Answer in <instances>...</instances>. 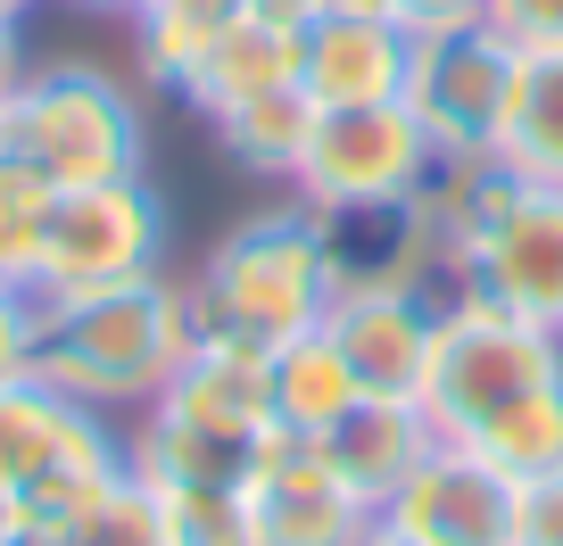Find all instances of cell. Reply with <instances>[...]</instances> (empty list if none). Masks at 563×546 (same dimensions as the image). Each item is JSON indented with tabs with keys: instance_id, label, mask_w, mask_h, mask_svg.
Segmentation results:
<instances>
[{
	"instance_id": "6da1fadb",
	"label": "cell",
	"mask_w": 563,
	"mask_h": 546,
	"mask_svg": "<svg viewBox=\"0 0 563 546\" xmlns=\"http://www.w3.org/2000/svg\"><path fill=\"white\" fill-rule=\"evenodd\" d=\"M199 323L191 290L166 274H141L117 290H75V299H42V339H34V381L58 398L91 405V414H141L158 405V389L183 372Z\"/></svg>"
},
{
	"instance_id": "7a4b0ae2",
	"label": "cell",
	"mask_w": 563,
	"mask_h": 546,
	"mask_svg": "<svg viewBox=\"0 0 563 546\" xmlns=\"http://www.w3.org/2000/svg\"><path fill=\"white\" fill-rule=\"evenodd\" d=\"M183 290H191L199 339H241V348L274 356L282 339L316 332V323L332 315V274H323L307 199L290 191L282 208L241 215V224L199 257V274Z\"/></svg>"
},
{
	"instance_id": "3957f363",
	"label": "cell",
	"mask_w": 563,
	"mask_h": 546,
	"mask_svg": "<svg viewBox=\"0 0 563 546\" xmlns=\"http://www.w3.org/2000/svg\"><path fill=\"white\" fill-rule=\"evenodd\" d=\"M563 389V332L555 323L506 315V307H448L431 332V372H422V414L456 447H481Z\"/></svg>"
},
{
	"instance_id": "277c9868",
	"label": "cell",
	"mask_w": 563,
	"mask_h": 546,
	"mask_svg": "<svg viewBox=\"0 0 563 546\" xmlns=\"http://www.w3.org/2000/svg\"><path fill=\"white\" fill-rule=\"evenodd\" d=\"M0 158L42 175L51 191L124 182L141 175V100L108 67H84V58L25 67L18 91L0 100Z\"/></svg>"
},
{
	"instance_id": "5b68a950",
	"label": "cell",
	"mask_w": 563,
	"mask_h": 546,
	"mask_svg": "<svg viewBox=\"0 0 563 546\" xmlns=\"http://www.w3.org/2000/svg\"><path fill=\"white\" fill-rule=\"evenodd\" d=\"M316 215V248L332 274V299H365V290H406L431 315L456 307V241L448 215L422 191H382V199H307Z\"/></svg>"
},
{
	"instance_id": "8992f818",
	"label": "cell",
	"mask_w": 563,
	"mask_h": 546,
	"mask_svg": "<svg viewBox=\"0 0 563 546\" xmlns=\"http://www.w3.org/2000/svg\"><path fill=\"white\" fill-rule=\"evenodd\" d=\"M166 215L158 182H75L51 199V224H42V257H34V299H75V290H117L141 274H166Z\"/></svg>"
},
{
	"instance_id": "52a82bcc",
	"label": "cell",
	"mask_w": 563,
	"mask_h": 546,
	"mask_svg": "<svg viewBox=\"0 0 563 546\" xmlns=\"http://www.w3.org/2000/svg\"><path fill=\"white\" fill-rule=\"evenodd\" d=\"M506 83H514V42L497 25H456V34L415 42L398 100L422 124V142L440 149V166H464V158H497Z\"/></svg>"
},
{
	"instance_id": "ba28073f",
	"label": "cell",
	"mask_w": 563,
	"mask_h": 546,
	"mask_svg": "<svg viewBox=\"0 0 563 546\" xmlns=\"http://www.w3.org/2000/svg\"><path fill=\"white\" fill-rule=\"evenodd\" d=\"M440 175V149L422 142L406 100H365V108H316L299 158V199H382V191H422Z\"/></svg>"
},
{
	"instance_id": "9c48e42d",
	"label": "cell",
	"mask_w": 563,
	"mask_h": 546,
	"mask_svg": "<svg viewBox=\"0 0 563 546\" xmlns=\"http://www.w3.org/2000/svg\"><path fill=\"white\" fill-rule=\"evenodd\" d=\"M382 530L415 546H522V480L497 472L473 447L440 439L382 505Z\"/></svg>"
},
{
	"instance_id": "30bf717a",
	"label": "cell",
	"mask_w": 563,
	"mask_h": 546,
	"mask_svg": "<svg viewBox=\"0 0 563 546\" xmlns=\"http://www.w3.org/2000/svg\"><path fill=\"white\" fill-rule=\"evenodd\" d=\"M241 505H249L257 546H365L373 522H382V513L323 464V447L290 439V431L265 439L257 472L241 480Z\"/></svg>"
},
{
	"instance_id": "8fae6325",
	"label": "cell",
	"mask_w": 563,
	"mask_h": 546,
	"mask_svg": "<svg viewBox=\"0 0 563 546\" xmlns=\"http://www.w3.org/2000/svg\"><path fill=\"white\" fill-rule=\"evenodd\" d=\"M108 456H124V439H117L108 414L58 398V389L34 381V372L0 389V489L9 497H25L34 480L67 472V464H108Z\"/></svg>"
},
{
	"instance_id": "7c38bea8",
	"label": "cell",
	"mask_w": 563,
	"mask_h": 546,
	"mask_svg": "<svg viewBox=\"0 0 563 546\" xmlns=\"http://www.w3.org/2000/svg\"><path fill=\"white\" fill-rule=\"evenodd\" d=\"M431 332L440 315L406 290H365V299H332L323 339L340 348L349 381L365 398H422V372H431Z\"/></svg>"
},
{
	"instance_id": "4fadbf2b",
	"label": "cell",
	"mask_w": 563,
	"mask_h": 546,
	"mask_svg": "<svg viewBox=\"0 0 563 546\" xmlns=\"http://www.w3.org/2000/svg\"><path fill=\"white\" fill-rule=\"evenodd\" d=\"M406 58L415 34L398 18H356V9H323L316 25H299V83L316 108H365L406 91Z\"/></svg>"
},
{
	"instance_id": "5bb4252c",
	"label": "cell",
	"mask_w": 563,
	"mask_h": 546,
	"mask_svg": "<svg viewBox=\"0 0 563 546\" xmlns=\"http://www.w3.org/2000/svg\"><path fill=\"white\" fill-rule=\"evenodd\" d=\"M141 414L191 423V431H208V439L265 447V439H274V398H265V348H241V339H191L183 372L158 389V405H141Z\"/></svg>"
},
{
	"instance_id": "9a60e30c",
	"label": "cell",
	"mask_w": 563,
	"mask_h": 546,
	"mask_svg": "<svg viewBox=\"0 0 563 546\" xmlns=\"http://www.w3.org/2000/svg\"><path fill=\"white\" fill-rule=\"evenodd\" d=\"M316 447H323V464H332V472L382 513L389 497L406 489V472L440 447V431H431V414H422L415 398H356Z\"/></svg>"
},
{
	"instance_id": "2e32d148",
	"label": "cell",
	"mask_w": 563,
	"mask_h": 546,
	"mask_svg": "<svg viewBox=\"0 0 563 546\" xmlns=\"http://www.w3.org/2000/svg\"><path fill=\"white\" fill-rule=\"evenodd\" d=\"M282 83H299V25H274V18H257L249 9L241 25H224L216 34V51L191 67V83L175 91L191 116H224V108H241V100H257V91H282Z\"/></svg>"
},
{
	"instance_id": "e0dca14e",
	"label": "cell",
	"mask_w": 563,
	"mask_h": 546,
	"mask_svg": "<svg viewBox=\"0 0 563 546\" xmlns=\"http://www.w3.org/2000/svg\"><path fill=\"white\" fill-rule=\"evenodd\" d=\"M497 158L530 182H563V42L514 51L506 116H497Z\"/></svg>"
},
{
	"instance_id": "ac0fdd59",
	"label": "cell",
	"mask_w": 563,
	"mask_h": 546,
	"mask_svg": "<svg viewBox=\"0 0 563 546\" xmlns=\"http://www.w3.org/2000/svg\"><path fill=\"white\" fill-rule=\"evenodd\" d=\"M265 398H274V431H290V439H323L365 389L349 381L340 348L323 339V323H316V332L282 339V348L265 356Z\"/></svg>"
},
{
	"instance_id": "d6986e66",
	"label": "cell",
	"mask_w": 563,
	"mask_h": 546,
	"mask_svg": "<svg viewBox=\"0 0 563 546\" xmlns=\"http://www.w3.org/2000/svg\"><path fill=\"white\" fill-rule=\"evenodd\" d=\"M307 133H316V100H307V83L257 91V100H241V108H224V116H216L224 158L241 166V175H257V182H299Z\"/></svg>"
},
{
	"instance_id": "ffe728a7",
	"label": "cell",
	"mask_w": 563,
	"mask_h": 546,
	"mask_svg": "<svg viewBox=\"0 0 563 546\" xmlns=\"http://www.w3.org/2000/svg\"><path fill=\"white\" fill-rule=\"evenodd\" d=\"M241 18H249V0H150L133 18V67L158 91H183L191 67L216 51V34Z\"/></svg>"
},
{
	"instance_id": "44dd1931",
	"label": "cell",
	"mask_w": 563,
	"mask_h": 546,
	"mask_svg": "<svg viewBox=\"0 0 563 546\" xmlns=\"http://www.w3.org/2000/svg\"><path fill=\"white\" fill-rule=\"evenodd\" d=\"M51 182L25 175V166L0 158V282H34V257H42V224H51Z\"/></svg>"
},
{
	"instance_id": "7402d4cb",
	"label": "cell",
	"mask_w": 563,
	"mask_h": 546,
	"mask_svg": "<svg viewBox=\"0 0 563 546\" xmlns=\"http://www.w3.org/2000/svg\"><path fill=\"white\" fill-rule=\"evenodd\" d=\"M67 546H166V513H158V489L124 464V480L67 530Z\"/></svg>"
},
{
	"instance_id": "603a6c76",
	"label": "cell",
	"mask_w": 563,
	"mask_h": 546,
	"mask_svg": "<svg viewBox=\"0 0 563 546\" xmlns=\"http://www.w3.org/2000/svg\"><path fill=\"white\" fill-rule=\"evenodd\" d=\"M166 546H257L241 489H158Z\"/></svg>"
},
{
	"instance_id": "cb8c5ba5",
	"label": "cell",
	"mask_w": 563,
	"mask_h": 546,
	"mask_svg": "<svg viewBox=\"0 0 563 546\" xmlns=\"http://www.w3.org/2000/svg\"><path fill=\"white\" fill-rule=\"evenodd\" d=\"M34 339H42V299L18 282H0V389L34 372Z\"/></svg>"
},
{
	"instance_id": "d4e9b609",
	"label": "cell",
	"mask_w": 563,
	"mask_h": 546,
	"mask_svg": "<svg viewBox=\"0 0 563 546\" xmlns=\"http://www.w3.org/2000/svg\"><path fill=\"white\" fill-rule=\"evenodd\" d=\"M481 25H497L514 51H547V42H563V0H489Z\"/></svg>"
},
{
	"instance_id": "484cf974",
	"label": "cell",
	"mask_w": 563,
	"mask_h": 546,
	"mask_svg": "<svg viewBox=\"0 0 563 546\" xmlns=\"http://www.w3.org/2000/svg\"><path fill=\"white\" fill-rule=\"evenodd\" d=\"M389 18L406 25V34H456V25H481L489 18V0H389Z\"/></svg>"
},
{
	"instance_id": "4316f807",
	"label": "cell",
	"mask_w": 563,
	"mask_h": 546,
	"mask_svg": "<svg viewBox=\"0 0 563 546\" xmlns=\"http://www.w3.org/2000/svg\"><path fill=\"white\" fill-rule=\"evenodd\" d=\"M522 546H563V472L522 480Z\"/></svg>"
},
{
	"instance_id": "83f0119b",
	"label": "cell",
	"mask_w": 563,
	"mask_h": 546,
	"mask_svg": "<svg viewBox=\"0 0 563 546\" xmlns=\"http://www.w3.org/2000/svg\"><path fill=\"white\" fill-rule=\"evenodd\" d=\"M249 9H257V18H274V25H316L332 0H249Z\"/></svg>"
},
{
	"instance_id": "f1b7e54d",
	"label": "cell",
	"mask_w": 563,
	"mask_h": 546,
	"mask_svg": "<svg viewBox=\"0 0 563 546\" xmlns=\"http://www.w3.org/2000/svg\"><path fill=\"white\" fill-rule=\"evenodd\" d=\"M18 75H25V42H18V18H0V100L18 91Z\"/></svg>"
},
{
	"instance_id": "f546056e",
	"label": "cell",
	"mask_w": 563,
	"mask_h": 546,
	"mask_svg": "<svg viewBox=\"0 0 563 546\" xmlns=\"http://www.w3.org/2000/svg\"><path fill=\"white\" fill-rule=\"evenodd\" d=\"M84 9H100V18H124V25H133L141 9H150V0H84Z\"/></svg>"
},
{
	"instance_id": "4dcf8cb0",
	"label": "cell",
	"mask_w": 563,
	"mask_h": 546,
	"mask_svg": "<svg viewBox=\"0 0 563 546\" xmlns=\"http://www.w3.org/2000/svg\"><path fill=\"white\" fill-rule=\"evenodd\" d=\"M0 546H18V497L0 489Z\"/></svg>"
},
{
	"instance_id": "1f68e13d",
	"label": "cell",
	"mask_w": 563,
	"mask_h": 546,
	"mask_svg": "<svg viewBox=\"0 0 563 546\" xmlns=\"http://www.w3.org/2000/svg\"><path fill=\"white\" fill-rule=\"evenodd\" d=\"M365 546H415V538H398V530H382V522H373V538Z\"/></svg>"
},
{
	"instance_id": "d6a6232c",
	"label": "cell",
	"mask_w": 563,
	"mask_h": 546,
	"mask_svg": "<svg viewBox=\"0 0 563 546\" xmlns=\"http://www.w3.org/2000/svg\"><path fill=\"white\" fill-rule=\"evenodd\" d=\"M25 9H34V0H0V18H25Z\"/></svg>"
}]
</instances>
